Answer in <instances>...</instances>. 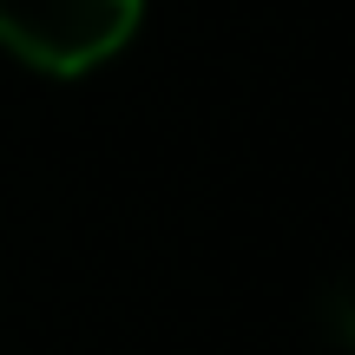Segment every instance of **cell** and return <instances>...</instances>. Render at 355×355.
<instances>
[{"label":"cell","instance_id":"6da1fadb","mask_svg":"<svg viewBox=\"0 0 355 355\" xmlns=\"http://www.w3.org/2000/svg\"><path fill=\"white\" fill-rule=\"evenodd\" d=\"M145 0H0V53L53 79L99 73L132 46Z\"/></svg>","mask_w":355,"mask_h":355}]
</instances>
